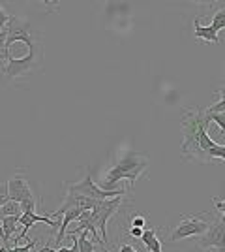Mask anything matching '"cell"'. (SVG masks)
Listing matches in <instances>:
<instances>
[{"label": "cell", "instance_id": "obj_1", "mask_svg": "<svg viewBox=\"0 0 225 252\" xmlns=\"http://www.w3.org/2000/svg\"><path fill=\"white\" fill-rule=\"evenodd\" d=\"M210 125V117L206 113V109H188L184 111L182 117V132H184V141H182V157L206 164L210 162L206 153L208 149L214 147V139L208 136L206 128Z\"/></svg>", "mask_w": 225, "mask_h": 252}, {"label": "cell", "instance_id": "obj_2", "mask_svg": "<svg viewBox=\"0 0 225 252\" xmlns=\"http://www.w3.org/2000/svg\"><path fill=\"white\" fill-rule=\"evenodd\" d=\"M149 168V158L139 155V153H128L120 162H117L113 168L109 169V173L105 175V181L101 183V190H120L118 185L120 181L128 179L131 183V187L137 183L141 173H145Z\"/></svg>", "mask_w": 225, "mask_h": 252}, {"label": "cell", "instance_id": "obj_3", "mask_svg": "<svg viewBox=\"0 0 225 252\" xmlns=\"http://www.w3.org/2000/svg\"><path fill=\"white\" fill-rule=\"evenodd\" d=\"M66 189L70 194H79L83 198H90V200L96 201H103V200H113V198H118V196H124L126 190H101L96 183L92 181V171L88 169L83 181L79 183H74V185H66Z\"/></svg>", "mask_w": 225, "mask_h": 252}, {"label": "cell", "instance_id": "obj_4", "mask_svg": "<svg viewBox=\"0 0 225 252\" xmlns=\"http://www.w3.org/2000/svg\"><path fill=\"white\" fill-rule=\"evenodd\" d=\"M36 47H38V43L28 45V47H26L28 53H26L23 59H13L11 55L6 57V61H8V66L4 68L6 79H15V77L28 74V72H34V70H38V68L42 66V57H38Z\"/></svg>", "mask_w": 225, "mask_h": 252}, {"label": "cell", "instance_id": "obj_5", "mask_svg": "<svg viewBox=\"0 0 225 252\" xmlns=\"http://www.w3.org/2000/svg\"><path fill=\"white\" fill-rule=\"evenodd\" d=\"M8 194L11 201L21 203L23 211H36V194L23 173H17L8 181Z\"/></svg>", "mask_w": 225, "mask_h": 252}, {"label": "cell", "instance_id": "obj_6", "mask_svg": "<svg viewBox=\"0 0 225 252\" xmlns=\"http://www.w3.org/2000/svg\"><path fill=\"white\" fill-rule=\"evenodd\" d=\"M122 203V196L118 198H113V200H103V201H96L94 209L90 211L92 213V220L96 224V228L100 230V237L103 245H107V220L117 213V209Z\"/></svg>", "mask_w": 225, "mask_h": 252}, {"label": "cell", "instance_id": "obj_7", "mask_svg": "<svg viewBox=\"0 0 225 252\" xmlns=\"http://www.w3.org/2000/svg\"><path fill=\"white\" fill-rule=\"evenodd\" d=\"M208 222L204 220L203 217H197V215H190V217H182V220L175 226V230L171 233V241H182L188 237H201L208 230Z\"/></svg>", "mask_w": 225, "mask_h": 252}, {"label": "cell", "instance_id": "obj_8", "mask_svg": "<svg viewBox=\"0 0 225 252\" xmlns=\"http://www.w3.org/2000/svg\"><path fill=\"white\" fill-rule=\"evenodd\" d=\"M201 249H216L218 252H225V220H214L204 235L199 239Z\"/></svg>", "mask_w": 225, "mask_h": 252}, {"label": "cell", "instance_id": "obj_9", "mask_svg": "<svg viewBox=\"0 0 225 252\" xmlns=\"http://www.w3.org/2000/svg\"><path fill=\"white\" fill-rule=\"evenodd\" d=\"M36 222H45V224H49L51 228H60V220H58V219H49V217H43V215H36V211H23L21 219H19L21 235L15 237V245H13V247H17V243L21 241L23 237H26V231L30 230Z\"/></svg>", "mask_w": 225, "mask_h": 252}, {"label": "cell", "instance_id": "obj_10", "mask_svg": "<svg viewBox=\"0 0 225 252\" xmlns=\"http://www.w3.org/2000/svg\"><path fill=\"white\" fill-rule=\"evenodd\" d=\"M193 36H195V38H199V40H204V42L220 43V36H218V34H216L210 27H204V25H201L197 17L193 19Z\"/></svg>", "mask_w": 225, "mask_h": 252}, {"label": "cell", "instance_id": "obj_11", "mask_svg": "<svg viewBox=\"0 0 225 252\" xmlns=\"http://www.w3.org/2000/svg\"><path fill=\"white\" fill-rule=\"evenodd\" d=\"M19 219H21V217H4V219H2V224H0V226H2V245H4V247H8L11 235L17 230Z\"/></svg>", "mask_w": 225, "mask_h": 252}, {"label": "cell", "instance_id": "obj_12", "mask_svg": "<svg viewBox=\"0 0 225 252\" xmlns=\"http://www.w3.org/2000/svg\"><path fill=\"white\" fill-rule=\"evenodd\" d=\"M141 241L145 243V247H147L150 252H163V249H161V241L158 239V231L154 230V228L143 231Z\"/></svg>", "mask_w": 225, "mask_h": 252}, {"label": "cell", "instance_id": "obj_13", "mask_svg": "<svg viewBox=\"0 0 225 252\" xmlns=\"http://www.w3.org/2000/svg\"><path fill=\"white\" fill-rule=\"evenodd\" d=\"M23 215V207L21 203H17V201H8L6 205H2L0 207V219H4V217H21Z\"/></svg>", "mask_w": 225, "mask_h": 252}, {"label": "cell", "instance_id": "obj_14", "mask_svg": "<svg viewBox=\"0 0 225 252\" xmlns=\"http://www.w3.org/2000/svg\"><path fill=\"white\" fill-rule=\"evenodd\" d=\"M77 243H79V252H96V247L88 239V231L86 230L81 231V235L77 237Z\"/></svg>", "mask_w": 225, "mask_h": 252}, {"label": "cell", "instance_id": "obj_15", "mask_svg": "<svg viewBox=\"0 0 225 252\" xmlns=\"http://www.w3.org/2000/svg\"><path fill=\"white\" fill-rule=\"evenodd\" d=\"M210 29L218 34L220 31H224L225 29V8H220V10L214 13V17H212V25H210Z\"/></svg>", "mask_w": 225, "mask_h": 252}, {"label": "cell", "instance_id": "obj_16", "mask_svg": "<svg viewBox=\"0 0 225 252\" xmlns=\"http://www.w3.org/2000/svg\"><path fill=\"white\" fill-rule=\"evenodd\" d=\"M206 157H208V160H210V162H212V160H225V145L214 143V147L208 149Z\"/></svg>", "mask_w": 225, "mask_h": 252}, {"label": "cell", "instance_id": "obj_17", "mask_svg": "<svg viewBox=\"0 0 225 252\" xmlns=\"http://www.w3.org/2000/svg\"><path fill=\"white\" fill-rule=\"evenodd\" d=\"M10 201V194H8V181L6 183H0V207L6 205Z\"/></svg>", "mask_w": 225, "mask_h": 252}, {"label": "cell", "instance_id": "obj_18", "mask_svg": "<svg viewBox=\"0 0 225 252\" xmlns=\"http://www.w3.org/2000/svg\"><path fill=\"white\" fill-rule=\"evenodd\" d=\"M34 245H36V241H28L25 247H21V245H17V247H6V252H30Z\"/></svg>", "mask_w": 225, "mask_h": 252}, {"label": "cell", "instance_id": "obj_19", "mask_svg": "<svg viewBox=\"0 0 225 252\" xmlns=\"http://www.w3.org/2000/svg\"><path fill=\"white\" fill-rule=\"evenodd\" d=\"M8 21H10V15L4 11V8H2V2H0V29L8 27Z\"/></svg>", "mask_w": 225, "mask_h": 252}, {"label": "cell", "instance_id": "obj_20", "mask_svg": "<svg viewBox=\"0 0 225 252\" xmlns=\"http://www.w3.org/2000/svg\"><path fill=\"white\" fill-rule=\"evenodd\" d=\"M145 224H147V219L139 215V217H133V220H131V226L133 228H145Z\"/></svg>", "mask_w": 225, "mask_h": 252}, {"label": "cell", "instance_id": "obj_21", "mask_svg": "<svg viewBox=\"0 0 225 252\" xmlns=\"http://www.w3.org/2000/svg\"><path fill=\"white\" fill-rule=\"evenodd\" d=\"M143 228H133V226H131V228H129V235H131V237H135V239H141V237H143Z\"/></svg>", "mask_w": 225, "mask_h": 252}, {"label": "cell", "instance_id": "obj_22", "mask_svg": "<svg viewBox=\"0 0 225 252\" xmlns=\"http://www.w3.org/2000/svg\"><path fill=\"white\" fill-rule=\"evenodd\" d=\"M212 201H214L216 209L220 211V213H224V217H222V219L225 220V200H224V201H218L216 198H212Z\"/></svg>", "mask_w": 225, "mask_h": 252}, {"label": "cell", "instance_id": "obj_23", "mask_svg": "<svg viewBox=\"0 0 225 252\" xmlns=\"http://www.w3.org/2000/svg\"><path fill=\"white\" fill-rule=\"evenodd\" d=\"M216 93H218V94H220V98H222V100H220L218 104H225V87H222V89H218Z\"/></svg>", "mask_w": 225, "mask_h": 252}, {"label": "cell", "instance_id": "obj_24", "mask_svg": "<svg viewBox=\"0 0 225 252\" xmlns=\"http://www.w3.org/2000/svg\"><path fill=\"white\" fill-rule=\"evenodd\" d=\"M120 252H137L133 247H129V245H120V249H118Z\"/></svg>", "mask_w": 225, "mask_h": 252}, {"label": "cell", "instance_id": "obj_25", "mask_svg": "<svg viewBox=\"0 0 225 252\" xmlns=\"http://www.w3.org/2000/svg\"><path fill=\"white\" fill-rule=\"evenodd\" d=\"M0 61H6V55L4 53H0Z\"/></svg>", "mask_w": 225, "mask_h": 252}, {"label": "cell", "instance_id": "obj_26", "mask_svg": "<svg viewBox=\"0 0 225 252\" xmlns=\"http://www.w3.org/2000/svg\"><path fill=\"white\" fill-rule=\"evenodd\" d=\"M101 252H109L107 249H105V245H101Z\"/></svg>", "mask_w": 225, "mask_h": 252}, {"label": "cell", "instance_id": "obj_27", "mask_svg": "<svg viewBox=\"0 0 225 252\" xmlns=\"http://www.w3.org/2000/svg\"><path fill=\"white\" fill-rule=\"evenodd\" d=\"M0 252H6V247H4V245H2V247H0Z\"/></svg>", "mask_w": 225, "mask_h": 252}]
</instances>
